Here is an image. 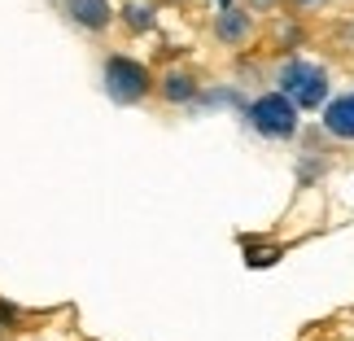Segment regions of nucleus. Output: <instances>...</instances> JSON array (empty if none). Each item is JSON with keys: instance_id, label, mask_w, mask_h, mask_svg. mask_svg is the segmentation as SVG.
<instances>
[{"instance_id": "2", "label": "nucleus", "mask_w": 354, "mask_h": 341, "mask_svg": "<svg viewBox=\"0 0 354 341\" xmlns=\"http://www.w3.org/2000/svg\"><path fill=\"white\" fill-rule=\"evenodd\" d=\"M101 84H105V97L114 105H140L149 101V92L158 88V79L149 75L145 62L127 57V53H110L101 66Z\"/></svg>"}, {"instance_id": "8", "label": "nucleus", "mask_w": 354, "mask_h": 341, "mask_svg": "<svg viewBox=\"0 0 354 341\" xmlns=\"http://www.w3.org/2000/svg\"><path fill=\"white\" fill-rule=\"evenodd\" d=\"M118 22L127 26L131 35H149V31L158 26L153 0H122V5H118Z\"/></svg>"}, {"instance_id": "11", "label": "nucleus", "mask_w": 354, "mask_h": 341, "mask_svg": "<svg viewBox=\"0 0 354 341\" xmlns=\"http://www.w3.org/2000/svg\"><path fill=\"white\" fill-rule=\"evenodd\" d=\"M0 320H5V324H18V311H13V306H5V302H0Z\"/></svg>"}, {"instance_id": "5", "label": "nucleus", "mask_w": 354, "mask_h": 341, "mask_svg": "<svg viewBox=\"0 0 354 341\" xmlns=\"http://www.w3.org/2000/svg\"><path fill=\"white\" fill-rule=\"evenodd\" d=\"M62 9L71 18V26H79L84 35H105L118 18V9L110 0H62Z\"/></svg>"}, {"instance_id": "6", "label": "nucleus", "mask_w": 354, "mask_h": 341, "mask_svg": "<svg viewBox=\"0 0 354 341\" xmlns=\"http://www.w3.org/2000/svg\"><path fill=\"white\" fill-rule=\"evenodd\" d=\"M158 97L167 101V105H175V110H184V105H193L197 97H201V79L188 71V66H171V71H162L158 75Z\"/></svg>"}, {"instance_id": "9", "label": "nucleus", "mask_w": 354, "mask_h": 341, "mask_svg": "<svg viewBox=\"0 0 354 341\" xmlns=\"http://www.w3.org/2000/svg\"><path fill=\"white\" fill-rule=\"evenodd\" d=\"M241 5H245V9H250L254 18H258V13H276V9L284 5V0H241Z\"/></svg>"}, {"instance_id": "12", "label": "nucleus", "mask_w": 354, "mask_h": 341, "mask_svg": "<svg viewBox=\"0 0 354 341\" xmlns=\"http://www.w3.org/2000/svg\"><path fill=\"white\" fill-rule=\"evenodd\" d=\"M346 39H350V48H354V18H350V26H346Z\"/></svg>"}, {"instance_id": "1", "label": "nucleus", "mask_w": 354, "mask_h": 341, "mask_svg": "<svg viewBox=\"0 0 354 341\" xmlns=\"http://www.w3.org/2000/svg\"><path fill=\"white\" fill-rule=\"evenodd\" d=\"M276 88L297 105V110H324V101L333 97L328 71H324L319 62H310V57H297V53L276 66Z\"/></svg>"}, {"instance_id": "10", "label": "nucleus", "mask_w": 354, "mask_h": 341, "mask_svg": "<svg viewBox=\"0 0 354 341\" xmlns=\"http://www.w3.org/2000/svg\"><path fill=\"white\" fill-rule=\"evenodd\" d=\"M284 5H289L293 13H319L324 5H328V0H284Z\"/></svg>"}, {"instance_id": "4", "label": "nucleus", "mask_w": 354, "mask_h": 341, "mask_svg": "<svg viewBox=\"0 0 354 341\" xmlns=\"http://www.w3.org/2000/svg\"><path fill=\"white\" fill-rule=\"evenodd\" d=\"M210 35L219 39L223 48H250L254 35H258V22H254V13L245 5H223L214 13V22H210Z\"/></svg>"}, {"instance_id": "14", "label": "nucleus", "mask_w": 354, "mask_h": 341, "mask_svg": "<svg viewBox=\"0 0 354 341\" xmlns=\"http://www.w3.org/2000/svg\"><path fill=\"white\" fill-rule=\"evenodd\" d=\"M175 5H184V0H175Z\"/></svg>"}, {"instance_id": "3", "label": "nucleus", "mask_w": 354, "mask_h": 341, "mask_svg": "<svg viewBox=\"0 0 354 341\" xmlns=\"http://www.w3.org/2000/svg\"><path fill=\"white\" fill-rule=\"evenodd\" d=\"M245 118H250V127L263 136V140H293L297 127H302V110L284 97L280 88L271 92H258V97L250 101V110H245Z\"/></svg>"}, {"instance_id": "7", "label": "nucleus", "mask_w": 354, "mask_h": 341, "mask_svg": "<svg viewBox=\"0 0 354 341\" xmlns=\"http://www.w3.org/2000/svg\"><path fill=\"white\" fill-rule=\"evenodd\" d=\"M319 127L342 145H354V88L350 92H337V97L324 101L319 110Z\"/></svg>"}, {"instance_id": "13", "label": "nucleus", "mask_w": 354, "mask_h": 341, "mask_svg": "<svg viewBox=\"0 0 354 341\" xmlns=\"http://www.w3.org/2000/svg\"><path fill=\"white\" fill-rule=\"evenodd\" d=\"M342 5H354V0H342Z\"/></svg>"}]
</instances>
